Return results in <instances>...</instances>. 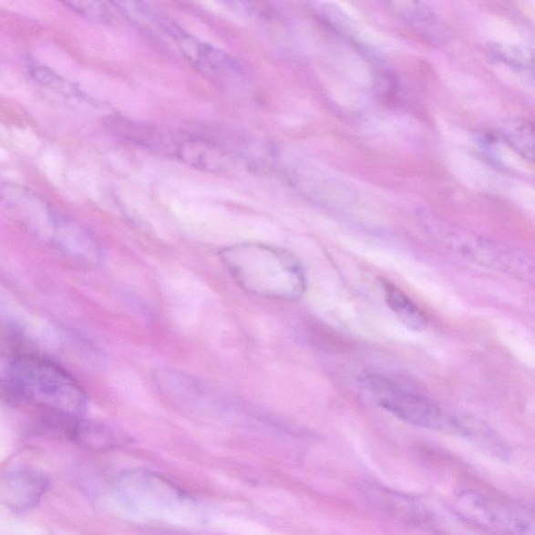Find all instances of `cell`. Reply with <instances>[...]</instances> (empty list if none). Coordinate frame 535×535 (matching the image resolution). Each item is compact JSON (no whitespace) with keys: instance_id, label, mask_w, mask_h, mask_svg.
<instances>
[{"instance_id":"1","label":"cell","mask_w":535,"mask_h":535,"mask_svg":"<svg viewBox=\"0 0 535 535\" xmlns=\"http://www.w3.org/2000/svg\"><path fill=\"white\" fill-rule=\"evenodd\" d=\"M239 287L256 297L292 302L306 290L304 269L294 254L280 247L244 242L219 254Z\"/></svg>"},{"instance_id":"10","label":"cell","mask_w":535,"mask_h":535,"mask_svg":"<svg viewBox=\"0 0 535 535\" xmlns=\"http://www.w3.org/2000/svg\"><path fill=\"white\" fill-rule=\"evenodd\" d=\"M67 5L75 12L94 19H103L106 16V10L102 4L87 2H71Z\"/></svg>"},{"instance_id":"2","label":"cell","mask_w":535,"mask_h":535,"mask_svg":"<svg viewBox=\"0 0 535 535\" xmlns=\"http://www.w3.org/2000/svg\"><path fill=\"white\" fill-rule=\"evenodd\" d=\"M0 379L36 405L75 418L87 409L83 388L58 364L40 355H17L0 362Z\"/></svg>"},{"instance_id":"7","label":"cell","mask_w":535,"mask_h":535,"mask_svg":"<svg viewBox=\"0 0 535 535\" xmlns=\"http://www.w3.org/2000/svg\"><path fill=\"white\" fill-rule=\"evenodd\" d=\"M386 303L392 312L410 330L422 332L427 326V318L425 313L413 304L408 296L389 282H382Z\"/></svg>"},{"instance_id":"4","label":"cell","mask_w":535,"mask_h":535,"mask_svg":"<svg viewBox=\"0 0 535 535\" xmlns=\"http://www.w3.org/2000/svg\"><path fill=\"white\" fill-rule=\"evenodd\" d=\"M458 510L470 522L504 535H534L533 512L523 506L505 504L479 494L467 491L458 497Z\"/></svg>"},{"instance_id":"3","label":"cell","mask_w":535,"mask_h":535,"mask_svg":"<svg viewBox=\"0 0 535 535\" xmlns=\"http://www.w3.org/2000/svg\"><path fill=\"white\" fill-rule=\"evenodd\" d=\"M359 381L373 402L403 422L425 429L456 432L458 416L449 415L432 399L413 394L380 375L364 374Z\"/></svg>"},{"instance_id":"5","label":"cell","mask_w":535,"mask_h":535,"mask_svg":"<svg viewBox=\"0 0 535 535\" xmlns=\"http://www.w3.org/2000/svg\"><path fill=\"white\" fill-rule=\"evenodd\" d=\"M49 487L48 477L30 467L10 470L0 484L3 500L10 509L25 511L35 509Z\"/></svg>"},{"instance_id":"9","label":"cell","mask_w":535,"mask_h":535,"mask_svg":"<svg viewBox=\"0 0 535 535\" xmlns=\"http://www.w3.org/2000/svg\"><path fill=\"white\" fill-rule=\"evenodd\" d=\"M366 488L367 490L365 491V494L369 500L380 504L385 510L390 509L391 511L397 513V509H402L404 518H412L417 515V508L412 501L396 495L395 492H387L386 489H384L376 487Z\"/></svg>"},{"instance_id":"8","label":"cell","mask_w":535,"mask_h":535,"mask_svg":"<svg viewBox=\"0 0 535 535\" xmlns=\"http://www.w3.org/2000/svg\"><path fill=\"white\" fill-rule=\"evenodd\" d=\"M27 73L34 78V80L45 87L51 89L57 94L64 96L66 98H81V91L71 84L66 78L60 75L54 73L52 69L45 67L34 59L26 60Z\"/></svg>"},{"instance_id":"6","label":"cell","mask_w":535,"mask_h":535,"mask_svg":"<svg viewBox=\"0 0 535 535\" xmlns=\"http://www.w3.org/2000/svg\"><path fill=\"white\" fill-rule=\"evenodd\" d=\"M71 440L84 448L104 451L123 444L124 439L109 427L91 422H75L68 427Z\"/></svg>"}]
</instances>
